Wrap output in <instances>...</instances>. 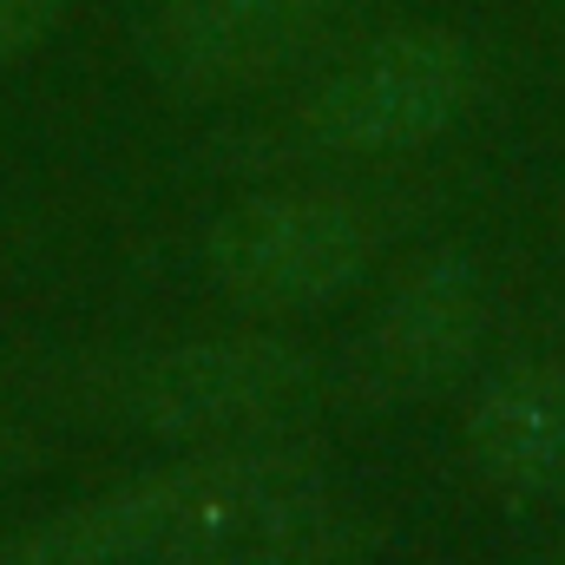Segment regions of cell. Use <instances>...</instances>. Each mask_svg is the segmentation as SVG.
Here are the masks:
<instances>
[{
	"label": "cell",
	"mask_w": 565,
	"mask_h": 565,
	"mask_svg": "<svg viewBox=\"0 0 565 565\" xmlns=\"http://www.w3.org/2000/svg\"><path fill=\"white\" fill-rule=\"evenodd\" d=\"M329 487L322 460L289 440H231L204 447L178 467L139 473L99 500H79L0 546V565H145L178 559L191 540L224 526L231 513H250L264 500Z\"/></svg>",
	"instance_id": "1"
},
{
	"label": "cell",
	"mask_w": 565,
	"mask_h": 565,
	"mask_svg": "<svg viewBox=\"0 0 565 565\" xmlns=\"http://www.w3.org/2000/svg\"><path fill=\"white\" fill-rule=\"evenodd\" d=\"M113 408L164 440H244L296 422L322 395V362L282 335H217L151 349L113 375Z\"/></svg>",
	"instance_id": "2"
},
{
	"label": "cell",
	"mask_w": 565,
	"mask_h": 565,
	"mask_svg": "<svg viewBox=\"0 0 565 565\" xmlns=\"http://www.w3.org/2000/svg\"><path fill=\"white\" fill-rule=\"evenodd\" d=\"M480 93V53L454 26H395L349 53L309 99L302 139L342 158H388L440 139Z\"/></svg>",
	"instance_id": "3"
},
{
	"label": "cell",
	"mask_w": 565,
	"mask_h": 565,
	"mask_svg": "<svg viewBox=\"0 0 565 565\" xmlns=\"http://www.w3.org/2000/svg\"><path fill=\"white\" fill-rule=\"evenodd\" d=\"M375 257V224L335 191H270L231 204L204 231L211 282L264 316H302L349 296Z\"/></svg>",
	"instance_id": "4"
},
{
	"label": "cell",
	"mask_w": 565,
	"mask_h": 565,
	"mask_svg": "<svg viewBox=\"0 0 565 565\" xmlns=\"http://www.w3.org/2000/svg\"><path fill=\"white\" fill-rule=\"evenodd\" d=\"M487 316H493V289H487L480 257L467 250L422 257L362 329L349 355V395L369 408H402V402L434 395L473 362Z\"/></svg>",
	"instance_id": "5"
},
{
	"label": "cell",
	"mask_w": 565,
	"mask_h": 565,
	"mask_svg": "<svg viewBox=\"0 0 565 565\" xmlns=\"http://www.w3.org/2000/svg\"><path fill=\"white\" fill-rule=\"evenodd\" d=\"M349 0H145L158 66L191 93H250L282 79L342 20Z\"/></svg>",
	"instance_id": "6"
},
{
	"label": "cell",
	"mask_w": 565,
	"mask_h": 565,
	"mask_svg": "<svg viewBox=\"0 0 565 565\" xmlns=\"http://www.w3.org/2000/svg\"><path fill=\"white\" fill-rule=\"evenodd\" d=\"M467 454L473 467L520 500L565 493V369L520 362L493 375L467 408Z\"/></svg>",
	"instance_id": "7"
},
{
	"label": "cell",
	"mask_w": 565,
	"mask_h": 565,
	"mask_svg": "<svg viewBox=\"0 0 565 565\" xmlns=\"http://www.w3.org/2000/svg\"><path fill=\"white\" fill-rule=\"evenodd\" d=\"M164 565H369V526L316 487L231 513Z\"/></svg>",
	"instance_id": "8"
},
{
	"label": "cell",
	"mask_w": 565,
	"mask_h": 565,
	"mask_svg": "<svg viewBox=\"0 0 565 565\" xmlns=\"http://www.w3.org/2000/svg\"><path fill=\"white\" fill-rule=\"evenodd\" d=\"M60 7H66V0H0V60L33 53V46L60 26Z\"/></svg>",
	"instance_id": "9"
},
{
	"label": "cell",
	"mask_w": 565,
	"mask_h": 565,
	"mask_svg": "<svg viewBox=\"0 0 565 565\" xmlns=\"http://www.w3.org/2000/svg\"><path fill=\"white\" fill-rule=\"evenodd\" d=\"M20 454H26V434H20V427H13V415L0 408V467H13Z\"/></svg>",
	"instance_id": "10"
},
{
	"label": "cell",
	"mask_w": 565,
	"mask_h": 565,
	"mask_svg": "<svg viewBox=\"0 0 565 565\" xmlns=\"http://www.w3.org/2000/svg\"><path fill=\"white\" fill-rule=\"evenodd\" d=\"M540 565H565V553H559V559H540Z\"/></svg>",
	"instance_id": "11"
}]
</instances>
